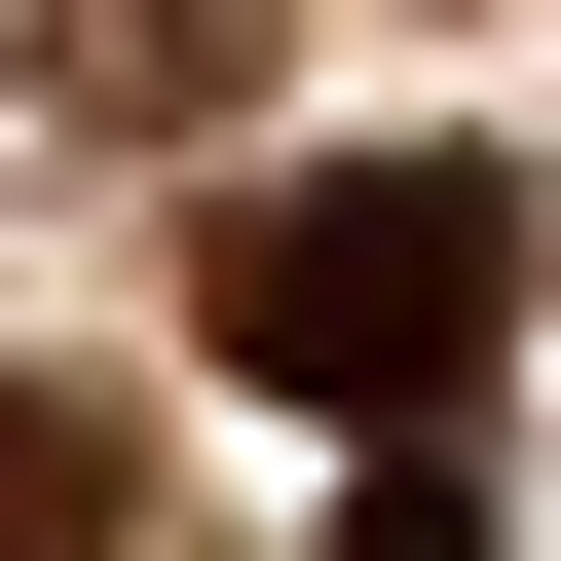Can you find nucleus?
I'll return each instance as SVG.
<instances>
[{"instance_id":"2","label":"nucleus","mask_w":561,"mask_h":561,"mask_svg":"<svg viewBox=\"0 0 561 561\" xmlns=\"http://www.w3.org/2000/svg\"><path fill=\"white\" fill-rule=\"evenodd\" d=\"M0 561H113V412L76 375H0Z\"/></svg>"},{"instance_id":"1","label":"nucleus","mask_w":561,"mask_h":561,"mask_svg":"<svg viewBox=\"0 0 561 561\" xmlns=\"http://www.w3.org/2000/svg\"><path fill=\"white\" fill-rule=\"evenodd\" d=\"M225 375L449 449V375H524V187H486V150H337V187H262V225H225Z\"/></svg>"}]
</instances>
